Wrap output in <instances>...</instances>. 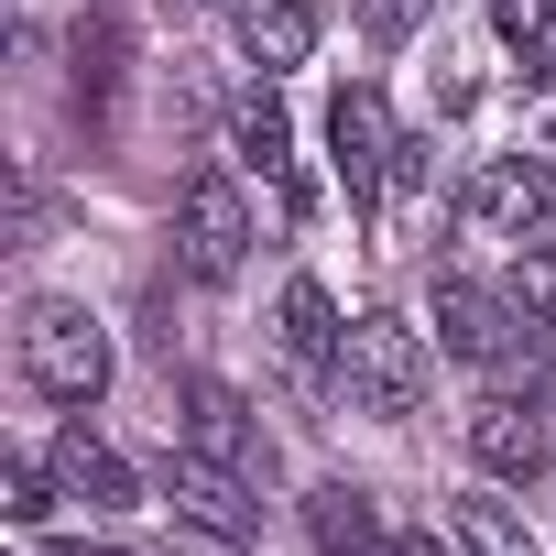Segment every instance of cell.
Returning a JSON list of instances; mask_svg holds the SVG:
<instances>
[{
    "instance_id": "obj_2",
    "label": "cell",
    "mask_w": 556,
    "mask_h": 556,
    "mask_svg": "<svg viewBox=\"0 0 556 556\" xmlns=\"http://www.w3.org/2000/svg\"><path fill=\"white\" fill-rule=\"evenodd\" d=\"M339 382H350V404H361V415L404 426V415L437 393V350H426V328H404V317H361V328H350Z\"/></svg>"
},
{
    "instance_id": "obj_3",
    "label": "cell",
    "mask_w": 556,
    "mask_h": 556,
    "mask_svg": "<svg viewBox=\"0 0 556 556\" xmlns=\"http://www.w3.org/2000/svg\"><path fill=\"white\" fill-rule=\"evenodd\" d=\"M175 262H186V285H229V273L251 262V197H240V175H186V197H175Z\"/></svg>"
},
{
    "instance_id": "obj_22",
    "label": "cell",
    "mask_w": 556,
    "mask_h": 556,
    "mask_svg": "<svg viewBox=\"0 0 556 556\" xmlns=\"http://www.w3.org/2000/svg\"><path fill=\"white\" fill-rule=\"evenodd\" d=\"M545 142H556V121H545Z\"/></svg>"
},
{
    "instance_id": "obj_11",
    "label": "cell",
    "mask_w": 556,
    "mask_h": 556,
    "mask_svg": "<svg viewBox=\"0 0 556 556\" xmlns=\"http://www.w3.org/2000/svg\"><path fill=\"white\" fill-rule=\"evenodd\" d=\"M229 23H240V55L262 77H285L317 55V0H229Z\"/></svg>"
},
{
    "instance_id": "obj_9",
    "label": "cell",
    "mask_w": 556,
    "mask_h": 556,
    "mask_svg": "<svg viewBox=\"0 0 556 556\" xmlns=\"http://www.w3.org/2000/svg\"><path fill=\"white\" fill-rule=\"evenodd\" d=\"M175 404H186V447H197V458H218V469H240V480H251V469H273V447H262V426H251V404H240L229 382H207V371H197Z\"/></svg>"
},
{
    "instance_id": "obj_5",
    "label": "cell",
    "mask_w": 556,
    "mask_h": 556,
    "mask_svg": "<svg viewBox=\"0 0 556 556\" xmlns=\"http://www.w3.org/2000/svg\"><path fill=\"white\" fill-rule=\"evenodd\" d=\"M393 153H404V131H393L382 88H339V99H328V164H339V186H350L361 207L393 186Z\"/></svg>"
},
{
    "instance_id": "obj_18",
    "label": "cell",
    "mask_w": 556,
    "mask_h": 556,
    "mask_svg": "<svg viewBox=\"0 0 556 556\" xmlns=\"http://www.w3.org/2000/svg\"><path fill=\"white\" fill-rule=\"evenodd\" d=\"M491 34H502V45L534 66V55L556 45V0H491Z\"/></svg>"
},
{
    "instance_id": "obj_16",
    "label": "cell",
    "mask_w": 556,
    "mask_h": 556,
    "mask_svg": "<svg viewBox=\"0 0 556 556\" xmlns=\"http://www.w3.org/2000/svg\"><path fill=\"white\" fill-rule=\"evenodd\" d=\"M55 491H66V480H55V458H12V469H0V513H12L23 534H34V523H55Z\"/></svg>"
},
{
    "instance_id": "obj_21",
    "label": "cell",
    "mask_w": 556,
    "mask_h": 556,
    "mask_svg": "<svg viewBox=\"0 0 556 556\" xmlns=\"http://www.w3.org/2000/svg\"><path fill=\"white\" fill-rule=\"evenodd\" d=\"M55 556H121V545H88V534H66V545H55Z\"/></svg>"
},
{
    "instance_id": "obj_12",
    "label": "cell",
    "mask_w": 556,
    "mask_h": 556,
    "mask_svg": "<svg viewBox=\"0 0 556 556\" xmlns=\"http://www.w3.org/2000/svg\"><path fill=\"white\" fill-rule=\"evenodd\" d=\"M55 480H66V502H88V513H131V502H142L131 458H121L110 437H88V426H66V437H55Z\"/></svg>"
},
{
    "instance_id": "obj_20",
    "label": "cell",
    "mask_w": 556,
    "mask_h": 556,
    "mask_svg": "<svg viewBox=\"0 0 556 556\" xmlns=\"http://www.w3.org/2000/svg\"><path fill=\"white\" fill-rule=\"evenodd\" d=\"M426 12H437V0H361L350 23H361V45H382V55H393V45H415V23H426Z\"/></svg>"
},
{
    "instance_id": "obj_6",
    "label": "cell",
    "mask_w": 556,
    "mask_h": 556,
    "mask_svg": "<svg viewBox=\"0 0 556 556\" xmlns=\"http://www.w3.org/2000/svg\"><path fill=\"white\" fill-rule=\"evenodd\" d=\"M437 350H447V361H469V371H502V361L523 350L513 295H480L469 273H447V285H437Z\"/></svg>"
},
{
    "instance_id": "obj_14",
    "label": "cell",
    "mask_w": 556,
    "mask_h": 556,
    "mask_svg": "<svg viewBox=\"0 0 556 556\" xmlns=\"http://www.w3.org/2000/svg\"><path fill=\"white\" fill-rule=\"evenodd\" d=\"M306 534H317L328 556H382V545H393L382 513H371V491H350V480H317V491H306Z\"/></svg>"
},
{
    "instance_id": "obj_10",
    "label": "cell",
    "mask_w": 556,
    "mask_h": 556,
    "mask_svg": "<svg viewBox=\"0 0 556 556\" xmlns=\"http://www.w3.org/2000/svg\"><path fill=\"white\" fill-rule=\"evenodd\" d=\"M469 458L491 469V480H545V458H556V437H545V415L523 404V393H491L480 415H469Z\"/></svg>"
},
{
    "instance_id": "obj_1",
    "label": "cell",
    "mask_w": 556,
    "mask_h": 556,
    "mask_svg": "<svg viewBox=\"0 0 556 556\" xmlns=\"http://www.w3.org/2000/svg\"><path fill=\"white\" fill-rule=\"evenodd\" d=\"M110 371H121V350H110V328H99L77 295H34V306H23V382H34L45 404L88 415V404L110 393Z\"/></svg>"
},
{
    "instance_id": "obj_7",
    "label": "cell",
    "mask_w": 556,
    "mask_h": 556,
    "mask_svg": "<svg viewBox=\"0 0 556 556\" xmlns=\"http://www.w3.org/2000/svg\"><path fill=\"white\" fill-rule=\"evenodd\" d=\"M164 502H175L197 534H229V545H240V534H262L251 480H240V469H218V458H197V447H175V458H164Z\"/></svg>"
},
{
    "instance_id": "obj_15",
    "label": "cell",
    "mask_w": 556,
    "mask_h": 556,
    "mask_svg": "<svg viewBox=\"0 0 556 556\" xmlns=\"http://www.w3.org/2000/svg\"><path fill=\"white\" fill-rule=\"evenodd\" d=\"M502 295H513V317H523V328H556V229H534V240L513 251Z\"/></svg>"
},
{
    "instance_id": "obj_17",
    "label": "cell",
    "mask_w": 556,
    "mask_h": 556,
    "mask_svg": "<svg viewBox=\"0 0 556 556\" xmlns=\"http://www.w3.org/2000/svg\"><path fill=\"white\" fill-rule=\"evenodd\" d=\"M447 534H458L469 556H534V534H523L502 502H458V513H447Z\"/></svg>"
},
{
    "instance_id": "obj_4",
    "label": "cell",
    "mask_w": 556,
    "mask_h": 556,
    "mask_svg": "<svg viewBox=\"0 0 556 556\" xmlns=\"http://www.w3.org/2000/svg\"><path fill=\"white\" fill-rule=\"evenodd\" d=\"M458 218H469L480 240H534V229H556V164H545V153H491V164L469 175Z\"/></svg>"
},
{
    "instance_id": "obj_8",
    "label": "cell",
    "mask_w": 556,
    "mask_h": 556,
    "mask_svg": "<svg viewBox=\"0 0 556 556\" xmlns=\"http://www.w3.org/2000/svg\"><path fill=\"white\" fill-rule=\"evenodd\" d=\"M229 164L262 175V186H285V207H306V186H295V121H285V99H273V77L229 99Z\"/></svg>"
},
{
    "instance_id": "obj_13",
    "label": "cell",
    "mask_w": 556,
    "mask_h": 556,
    "mask_svg": "<svg viewBox=\"0 0 556 556\" xmlns=\"http://www.w3.org/2000/svg\"><path fill=\"white\" fill-rule=\"evenodd\" d=\"M285 361L306 371V382H328L339 361H350V328H339V306H328V285H285Z\"/></svg>"
},
{
    "instance_id": "obj_19",
    "label": "cell",
    "mask_w": 556,
    "mask_h": 556,
    "mask_svg": "<svg viewBox=\"0 0 556 556\" xmlns=\"http://www.w3.org/2000/svg\"><path fill=\"white\" fill-rule=\"evenodd\" d=\"M121 45H131L121 23H88V34H77V88H88V99H110V88H121Z\"/></svg>"
}]
</instances>
